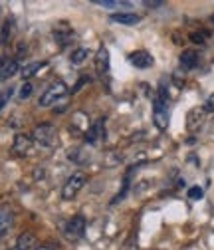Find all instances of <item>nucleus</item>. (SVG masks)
Instances as JSON below:
<instances>
[{
	"label": "nucleus",
	"instance_id": "f257e3e1",
	"mask_svg": "<svg viewBox=\"0 0 214 250\" xmlns=\"http://www.w3.org/2000/svg\"><path fill=\"white\" fill-rule=\"evenodd\" d=\"M169 119H171V111H169V96L167 91L161 89L159 91V98L155 102V107H153V121H155L157 129L165 131L169 127Z\"/></svg>",
	"mask_w": 214,
	"mask_h": 250
},
{
	"label": "nucleus",
	"instance_id": "f03ea898",
	"mask_svg": "<svg viewBox=\"0 0 214 250\" xmlns=\"http://www.w3.org/2000/svg\"><path fill=\"white\" fill-rule=\"evenodd\" d=\"M68 96V87H66V83L64 82H59V80H56V82H52L44 91H42V96H40V105L42 107H52V105H56L62 98H66Z\"/></svg>",
	"mask_w": 214,
	"mask_h": 250
},
{
	"label": "nucleus",
	"instance_id": "7ed1b4c3",
	"mask_svg": "<svg viewBox=\"0 0 214 250\" xmlns=\"http://www.w3.org/2000/svg\"><path fill=\"white\" fill-rule=\"evenodd\" d=\"M87 185V175L81 173V171H76L74 175L68 177V181L64 183L62 187V199L64 201H72L78 197V193L83 189V187Z\"/></svg>",
	"mask_w": 214,
	"mask_h": 250
},
{
	"label": "nucleus",
	"instance_id": "20e7f679",
	"mask_svg": "<svg viewBox=\"0 0 214 250\" xmlns=\"http://www.w3.org/2000/svg\"><path fill=\"white\" fill-rule=\"evenodd\" d=\"M34 141L42 147H56L58 145V129L50 123H40L34 127V133H32Z\"/></svg>",
	"mask_w": 214,
	"mask_h": 250
},
{
	"label": "nucleus",
	"instance_id": "39448f33",
	"mask_svg": "<svg viewBox=\"0 0 214 250\" xmlns=\"http://www.w3.org/2000/svg\"><path fill=\"white\" fill-rule=\"evenodd\" d=\"M64 234H66L70 240H79V238L85 234V218H83L81 214L72 216L70 221L66 223V227H64Z\"/></svg>",
	"mask_w": 214,
	"mask_h": 250
},
{
	"label": "nucleus",
	"instance_id": "423d86ee",
	"mask_svg": "<svg viewBox=\"0 0 214 250\" xmlns=\"http://www.w3.org/2000/svg\"><path fill=\"white\" fill-rule=\"evenodd\" d=\"M32 147H34V137H32V135L18 133V135L14 137V143H12V153H16V155H20V157H24V155L32 153Z\"/></svg>",
	"mask_w": 214,
	"mask_h": 250
},
{
	"label": "nucleus",
	"instance_id": "0eeeda50",
	"mask_svg": "<svg viewBox=\"0 0 214 250\" xmlns=\"http://www.w3.org/2000/svg\"><path fill=\"white\" fill-rule=\"evenodd\" d=\"M103 137H105V123H103V119H97V121H94L89 125L85 139H87L89 145H97V143H101Z\"/></svg>",
	"mask_w": 214,
	"mask_h": 250
},
{
	"label": "nucleus",
	"instance_id": "6e6552de",
	"mask_svg": "<svg viewBox=\"0 0 214 250\" xmlns=\"http://www.w3.org/2000/svg\"><path fill=\"white\" fill-rule=\"evenodd\" d=\"M12 225H14V210L8 205L0 207V238H4L8 234Z\"/></svg>",
	"mask_w": 214,
	"mask_h": 250
},
{
	"label": "nucleus",
	"instance_id": "1a4fd4ad",
	"mask_svg": "<svg viewBox=\"0 0 214 250\" xmlns=\"http://www.w3.org/2000/svg\"><path fill=\"white\" fill-rule=\"evenodd\" d=\"M38 248V238L34 232L30 230H24L18 238H16V244L12 250H36Z\"/></svg>",
	"mask_w": 214,
	"mask_h": 250
},
{
	"label": "nucleus",
	"instance_id": "9d476101",
	"mask_svg": "<svg viewBox=\"0 0 214 250\" xmlns=\"http://www.w3.org/2000/svg\"><path fill=\"white\" fill-rule=\"evenodd\" d=\"M96 72L99 74V78H105L109 74V52L105 46H99L96 54Z\"/></svg>",
	"mask_w": 214,
	"mask_h": 250
},
{
	"label": "nucleus",
	"instance_id": "9b49d317",
	"mask_svg": "<svg viewBox=\"0 0 214 250\" xmlns=\"http://www.w3.org/2000/svg\"><path fill=\"white\" fill-rule=\"evenodd\" d=\"M129 62H131L135 68H139V70H145V68H151L153 66V58L145 50H139V52L129 54Z\"/></svg>",
	"mask_w": 214,
	"mask_h": 250
},
{
	"label": "nucleus",
	"instance_id": "f8f14e48",
	"mask_svg": "<svg viewBox=\"0 0 214 250\" xmlns=\"http://www.w3.org/2000/svg\"><path fill=\"white\" fill-rule=\"evenodd\" d=\"M54 38L58 40V44L66 46V44H70V42L74 40V30H72L68 24H58V26L54 28Z\"/></svg>",
	"mask_w": 214,
	"mask_h": 250
},
{
	"label": "nucleus",
	"instance_id": "ddd939ff",
	"mask_svg": "<svg viewBox=\"0 0 214 250\" xmlns=\"http://www.w3.org/2000/svg\"><path fill=\"white\" fill-rule=\"evenodd\" d=\"M111 20L123 26H135L141 22V16L135 12H117V14H111Z\"/></svg>",
	"mask_w": 214,
	"mask_h": 250
},
{
	"label": "nucleus",
	"instance_id": "4468645a",
	"mask_svg": "<svg viewBox=\"0 0 214 250\" xmlns=\"http://www.w3.org/2000/svg\"><path fill=\"white\" fill-rule=\"evenodd\" d=\"M96 4L107 10H125V12H129V8L133 6L127 0H96Z\"/></svg>",
	"mask_w": 214,
	"mask_h": 250
},
{
	"label": "nucleus",
	"instance_id": "2eb2a0df",
	"mask_svg": "<svg viewBox=\"0 0 214 250\" xmlns=\"http://www.w3.org/2000/svg\"><path fill=\"white\" fill-rule=\"evenodd\" d=\"M20 72V64H18V60H6L2 68H0V82H4V80H10L12 76H16Z\"/></svg>",
	"mask_w": 214,
	"mask_h": 250
},
{
	"label": "nucleus",
	"instance_id": "dca6fc26",
	"mask_svg": "<svg viewBox=\"0 0 214 250\" xmlns=\"http://www.w3.org/2000/svg\"><path fill=\"white\" fill-rule=\"evenodd\" d=\"M204 109L200 107V109H193L191 113H189V117H187V127H189V131H196L198 127H202V119H204Z\"/></svg>",
	"mask_w": 214,
	"mask_h": 250
},
{
	"label": "nucleus",
	"instance_id": "f3484780",
	"mask_svg": "<svg viewBox=\"0 0 214 250\" xmlns=\"http://www.w3.org/2000/svg\"><path fill=\"white\" fill-rule=\"evenodd\" d=\"M180 64L185 66L187 70H193L198 66V54L195 50H187V52H182L180 54Z\"/></svg>",
	"mask_w": 214,
	"mask_h": 250
},
{
	"label": "nucleus",
	"instance_id": "a211bd4d",
	"mask_svg": "<svg viewBox=\"0 0 214 250\" xmlns=\"http://www.w3.org/2000/svg\"><path fill=\"white\" fill-rule=\"evenodd\" d=\"M46 66V62H30V64H26L22 70H20V76L28 82V78H32V76H36L42 68Z\"/></svg>",
	"mask_w": 214,
	"mask_h": 250
},
{
	"label": "nucleus",
	"instance_id": "6ab92c4d",
	"mask_svg": "<svg viewBox=\"0 0 214 250\" xmlns=\"http://www.w3.org/2000/svg\"><path fill=\"white\" fill-rule=\"evenodd\" d=\"M89 56H91V52H89L87 48H78V50H74V52H72L70 62H72L74 66H81V64H83V62H85Z\"/></svg>",
	"mask_w": 214,
	"mask_h": 250
},
{
	"label": "nucleus",
	"instance_id": "aec40b11",
	"mask_svg": "<svg viewBox=\"0 0 214 250\" xmlns=\"http://www.w3.org/2000/svg\"><path fill=\"white\" fill-rule=\"evenodd\" d=\"M10 34H12V20H4V24L0 26V44H8L10 40Z\"/></svg>",
	"mask_w": 214,
	"mask_h": 250
},
{
	"label": "nucleus",
	"instance_id": "412c9836",
	"mask_svg": "<svg viewBox=\"0 0 214 250\" xmlns=\"http://www.w3.org/2000/svg\"><path fill=\"white\" fill-rule=\"evenodd\" d=\"M32 91H34V85L30 83V82H24V83L18 87V98L24 102V100H28L30 96H32Z\"/></svg>",
	"mask_w": 214,
	"mask_h": 250
},
{
	"label": "nucleus",
	"instance_id": "4be33fe9",
	"mask_svg": "<svg viewBox=\"0 0 214 250\" xmlns=\"http://www.w3.org/2000/svg\"><path fill=\"white\" fill-rule=\"evenodd\" d=\"M202 195H204V191L200 189V187H191V189H189V197H191L193 201L202 199Z\"/></svg>",
	"mask_w": 214,
	"mask_h": 250
},
{
	"label": "nucleus",
	"instance_id": "5701e85b",
	"mask_svg": "<svg viewBox=\"0 0 214 250\" xmlns=\"http://www.w3.org/2000/svg\"><path fill=\"white\" fill-rule=\"evenodd\" d=\"M202 109H204L206 113H214V93H212V96H208V100L204 102Z\"/></svg>",
	"mask_w": 214,
	"mask_h": 250
},
{
	"label": "nucleus",
	"instance_id": "b1692460",
	"mask_svg": "<svg viewBox=\"0 0 214 250\" xmlns=\"http://www.w3.org/2000/svg\"><path fill=\"white\" fill-rule=\"evenodd\" d=\"M10 96H12V91H0V109L6 105V102H8Z\"/></svg>",
	"mask_w": 214,
	"mask_h": 250
},
{
	"label": "nucleus",
	"instance_id": "393cba45",
	"mask_svg": "<svg viewBox=\"0 0 214 250\" xmlns=\"http://www.w3.org/2000/svg\"><path fill=\"white\" fill-rule=\"evenodd\" d=\"M204 38H206V34H202V32H195V34L191 36V40H193L195 44H202V42H204Z\"/></svg>",
	"mask_w": 214,
	"mask_h": 250
},
{
	"label": "nucleus",
	"instance_id": "a878e982",
	"mask_svg": "<svg viewBox=\"0 0 214 250\" xmlns=\"http://www.w3.org/2000/svg\"><path fill=\"white\" fill-rule=\"evenodd\" d=\"M145 6L147 8H159V6H163V2H145Z\"/></svg>",
	"mask_w": 214,
	"mask_h": 250
},
{
	"label": "nucleus",
	"instance_id": "bb28decb",
	"mask_svg": "<svg viewBox=\"0 0 214 250\" xmlns=\"http://www.w3.org/2000/svg\"><path fill=\"white\" fill-rule=\"evenodd\" d=\"M36 250H56V248H54L52 244H44V246H38Z\"/></svg>",
	"mask_w": 214,
	"mask_h": 250
},
{
	"label": "nucleus",
	"instance_id": "cd10ccee",
	"mask_svg": "<svg viewBox=\"0 0 214 250\" xmlns=\"http://www.w3.org/2000/svg\"><path fill=\"white\" fill-rule=\"evenodd\" d=\"M2 64H4V60H0V68H2Z\"/></svg>",
	"mask_w": 214,
	"mask_h": 250
}]
</instances>
